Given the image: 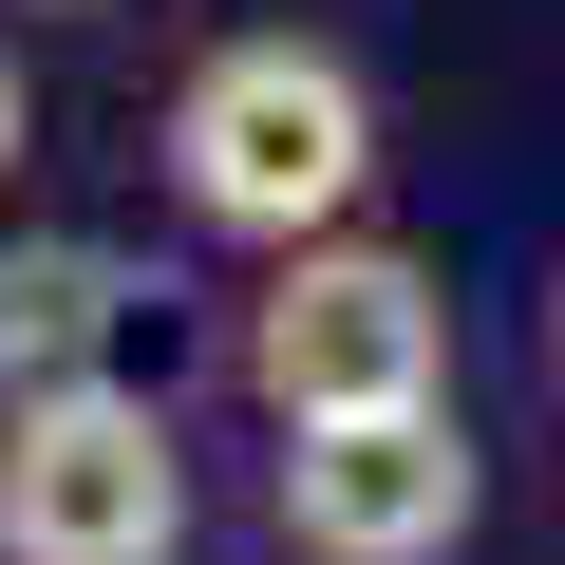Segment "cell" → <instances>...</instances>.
Returning <instances> with one entry per match:
<instances>
[{
	"label": "cell",
	"instance_id": "1",
	"mask_svg": "<svg viewBox=\"0 0 565 565\" xmlns=\"http://www.w3.org/2000/svg\"><path fill=\"white\" fill-rule=\"evenodd\" d=\"M170 207L207 226V245H321V226H359V189H377V95H359V57L340 39H207L189 76H170Z\"/></svg>",
	"mask_w": 565,
	"mask_h": 565
},
{
	"label": "cell",
	"instance_id": "2",
	"mask_svg": "<svg viewBox=\"0 0 565 565\" xmlns=\"http://www.w3.org/2000/svg\"><path fill=\"white\" fill-rule=\"evenodd\" d=\"M245 396L302 434V415H396V396H452V302H434V264L415 245H282L264 264V302H245Z\"/></svg>",
	"mask_w": 565,
	"mask_h": 565
},
{
	"label": "cell",
	"instance_id": "3",
	"mask_svg": "<svg viewBox=\"0 0 565 565\" xmlns=\"http://www.w3.org/2000/svg\"><path fill=\"white\" fill-rule=\"evenodd\" d=\"M189 546V434L132 377L0 415V565H170Z\"/></svg>",
	"mask_w": 565,
	"mask_h": 565
},
{
	"label": "cell",
	"instance_id": "4",
	"mask_svg": "<svg viewBox=\"0 0 565 565\" xmlns=\"http://www.w3.org/2000/svg\"><path fill=\"white\" fill-rule=\"evenodd\" d=\"M490 509V452L452 396H396V415H302L264 471V527L282 565H452Z\"/></svg>",
	"mask_w": 565,
	"mask_h": 565
},
{
	"label": "cell",
	"instance_id": "5",
	"mask_svg": "<svg viewBox=\"0 0 565 565\" xmlns=\"http://www.w3.org/2000/svg\"><path fill=\"white\" fill-rule=\"evenodd\" d=\"M132 302H151L132 245H95V226H20V245H0V415H20V396H76V377H132V359H114Z\"/></svg>",
	"mask_w": 565,
	"mask_h": 565
},
{
	"label": "cell",
	"instance_id": "6",
	"mask_svg": "<svg viewBox=\"0 0 565 565\" xmlns=\"http://www.w3.org/2000/svg\"><path fill=\"white\" fill-rule=\"evenodd\" d=\"M20 151H39V76L0 57V189H20Z\"/></svg>",
	"mask_w": 565,
	"mask_h": 565
},
{
	"label": "cell",
	"instance_id": "7",
	"mask_svg": "<svg viewBox=\"0 0 565 565\" xmlns=\"http://www.w3.org/2000/svg\"><path fill=\"white\" fill-rule=\"evenodd\" d=\"M546 359H565V282H546Z\"/></svg>",
	"mask_w": 565,
	"mask_h": 565
}]
</instances>
